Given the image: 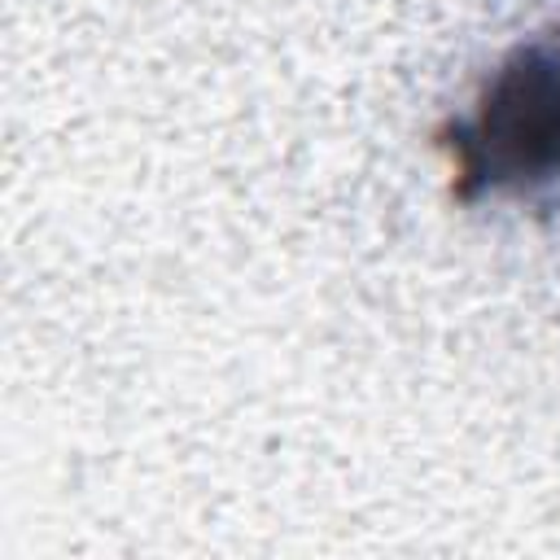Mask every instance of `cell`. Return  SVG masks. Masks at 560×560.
Listing matches in <instances>:
<instances>
[{
	"instance_id": "1",
	"label": "cell",
	"mask_w": 560,
	"mask_h": 560,
	"mask_svg": "<svg viewBox=\"0 0 560 560\" xmlns=\"http://www.w3.org/2000/svg\"><path fill=\"white\" fill-rule=\"evenodd\" d=\"M438 144L451 158L459 201L560 179V22L516 44Z\"/></svg>"
}]
</instances>
